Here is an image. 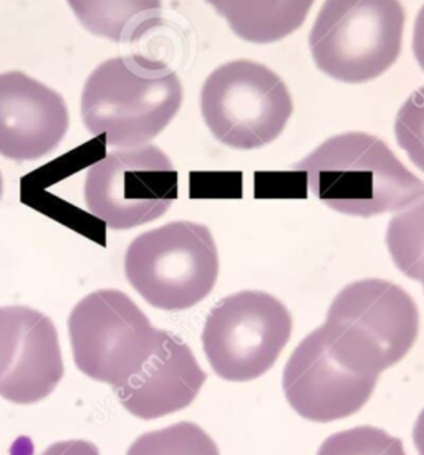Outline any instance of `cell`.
Segmentation results:
<instances>
[{
  "mask_svg": "<svg viewBox=\"0 0 424 455\" xmlns=\"http://www.w3.org/2000/svg\"><path fill=\"white\" fill-rule=\"evenodd\" d=\"M312 194L340 214L373 217L404 211L424 197V182L387 144L364 132L327 140L295 164Z\"/></svg>",
  "mask_w": 424,
  "mask_h": 455,
  "instance_id": "cell-1",
  "label": "cell"
},
{
  "mask_svg": "<svg viewBox=\"0 0 424 455\" xmlns=\"http://www.w3.org/2000/svg\"><path fill=\"white\" fill-rule=\"evenodd\" d=\"M182 103L178 73L163 61L126 55L103 61L86 80L82 118L109 146L138 148L164 132Z\"/></svg>",
  "mask_w": 424,
  "mask_h": 455,
  "instance_id": "cell-2",
  "label": "cell"
},
{
  "mask_svg": "<svg viewBox=\"0 0 424 455\" xmlns=\"http://www.w3.org/2000/svg\"><path fill=\"white\" fill-rule=\"evenodd\" d=\"M320 328L341 363L378 378L416 343L420 312L412 295L396 283L366 278L340 291Z\"/></svg>",
  "mask_w": 424,
  "mask_h": 455,
  "instance_id": "cell-3",
  "label": "cell"
},
{
  "mask_svg": "<svg viewBox=\"0 0 424 455\" xmlns=\"http://www.w3.org/2000/svg\"><path fill=\"white\" fill-rule=\"evenodd\" d=\"M404 22L400 0H325L310 32L314 61L343 84L375 80L398 60Z\"/></svg>",
  "mask_w": 424,
  "mask_h": 455,
  "instance_id": "cell-4",
  "label": "cell"
},
{
  "mask_svg": "<svg viewBox=\"0 0 424 455\" xmlns=\"http://www.w3.org/2000/svg\"><path fill=\"white\" fill-rule=\"evenodd\" d=\"M124 274L149 305L181 312L206 299L216 285L218 247L206 226L171 222L130 243Z\"/></svg>",
  "mask_w": 424,
  "mask_h": 455,
  "instance_id": "cell-5",
  "label": "cell"
},
{
  "mask_svg": "<svg viewBox=\"0 0 424 455\" xmlns=\"http://www.w3.org/2000/svg\"><path fill=\"white\" fill-rule=\"evenodd\" d=\"M68 333L76 368L115 389L141 371L161 338V330L120 290H97L78 301Z\"/></svg>",
  "mask_w": 424,
  "mask_h": 455,
  "instance_id": "cell-6",
  "label": "cell"
},
{
  "mask_svg": "<svg viewBox=\"0 0 424 455\" xmlns=\"http://www.w3.org/2000/svg\"><path fill=\"white\" fill-rule=\"evenodd\" d=\"M201 111L218 141L234 149H257L279 138L293 103L277 73L255 61L234 60L207 76Z\"/></svg>",
  "mask_w": 424,
  "mask_h": 455,
  "instance_id": "cell-7",
  "label": "cell"
},
{
  "mask_svg": "<svg viewBox=\"0 0 424 455\" xmlns=\"http://www.w3.org/2000/svg\"><path fill=\"white\" fill-rule=\"evenodd\" d=\"M291 335V313L279 299L244 290L220 299L209 312L203 347L219 378L244 383L274 366Z\"/></svg>",
  "mask_w": 424,
  "mask_h": 455,
  "instance_id": "cell-8",
  "label": "cell"
},
{
  "mask_svg": "<svg viewBox=\"0 0 424 455\" xmlns=\"http://www.w3.org/2000/svg\"><path fill=\"white\" fill-rule=\"evenodd\" d=\"M178 197V172L159 148L113 151L88 169V211L113 230H128L166 214Z\"/></svg>",
  "mask_w": 424,
  "mask_h": 455,
  "instance_id": "cell-9",
  "label": "cell"
},
{
  "mask_svg": "<svg viewBox=\"0 0 424 455\" xmlns=\"http://www.w3.org/2000/svg\"><path fill=\"white\" fill-rule=\"evenodd\" d=\"M378 378L356 372L337 358L322 328L303 338L284 370L285 397L302 418L332 422L348 418L368 403Z\"/></svg>",
  "mask_w": 424,
  "mask_h": 455,
  "instance_id": "cell-10",
  "label": "cell"
},
{
  "mask_svg": "<svg viewBox=\"0 0 424 455\" xmlns=\"http://www.w3.org/2000/svg\"><path fill=\"white\" fill-rule=\"evenodd\" d=\"M70 126L65 100L22 72L0 73V155L36 161L63 141Z\"/></svg>",
  "mask_w": 424,
  "mask_h": 455,
  "instance_id": "cell-11",
  "label": "cell"
},
{
  "mask_svg": "<svg viewBox=\"0 0 424 455\" xmlns=\"http://www.w3.org/2000/svg\"><path fill=\"white\" fill-rule=\"evenodd\" d=\"M206 383L191 347L161 330L159 345L141 371L116 387L123 408L140 419H158L188 408Z\"/></svg>",
  "mask_w": 424,
  "mask_h": 455,
  "instance_id": "cell-12",
  "label": "cell"
},
{
  "mask_svg": "<svg viewBox=\"0 0 424 455\" xmlns=\"http://www.w3.org/2000/svg\"><path fill=\"white\" fill-rule=\"evenodd\" d=\"M60 341L47 315L22 307V335L11 370L0 378V397L13 404H36L63 378Z\"/></svg>",
  "mask_w": 424,
  "mask_h": 455,
  "instance_id": "cell-13",
  "label": "cell"
},
{
  "mask_svg": "<svg viewBox=\"0 0 424 455\" xmlns=\"http://www.w3.org/2000/svg\"><path fill=\"white\" fill-rule=\"evenodd\" d=\"M230 30L251 44H272L302 27L316 0H206Z\"/></svg>",
  "mask_w": 424,
  "mask_h": 455,
  "instance_id": "cell-14",
  "label": "cell"
},
{
  "mask_svg": "<svg viewBox=\"0 0 424 455\" xmlns=\"http://www.w3.org/2000/svg\"><path fill=\"white\" fill-rule=\"evenodd\" d=\"M88 32L116 44H132L161 20V0H67Z\"/></svg>",
  "mask_w": 424,
  "mask_h": 455,
  "instance_id": "cell-15",
  "label": "cell"
},
{
  "mask_svg": "<svg viewBox=\"0 0 424 455\" xmlns=\"http://www.w3.org/2000/svg\"><path fill=\"white\" fill-rule=\"evenodd\" d=\"M126 455H220L218 445L193 422H178L140 435Z\"/></svg>",
  "mask_w": 424,
  "mask_h": 455,
  "instance_id": "cell-16",
  "label": "cell"
},
{
  "mask_svg": "<svg viewBox=\"0 0 424 455\" xmlns=\"http://www.w3.org/2000/svg\"><path fill=\"white\" fill-rule=\"evenodd\" d=\"M316 455H406L398 437L372 426L337 432L325 439Z\"/></svg>",
  "mask_w": 424,
  "mask_h": 455,
  "instance_id": "cell-17",
  "label": "cell"
},
{
  "mask_svg": "<svg viewBox=\"0 0 424 455\" xmlns=\"http://www.w3.org/2000/svg\"><path fill=\"white\" fill-rule=\"evenodd\" d=\"M395 134L412 164L424 172V86L403 103L395 121Z\"/></svg>",
  "mask_w": 424,
  "mask_h": 455,
  "instance_id": "cell-18",
  "label": "cell"
},
{
  "mask_svg": "<svg viewBox=\"0 0 424 455\" xmlns=\"http://www.w3.org/2000/svg\"><path fill=\"white\" fill-rule=\"evenodd\" d=\"M22 335V307H0V378L11 370Z\"/></svg>",
  "mask_w": 424,
  "mask_h": 455,
  "instance_id": "cell-19",
  "label": "cell"
},
{
  "mask_svg": "<svg viewBox=\"0 0 424 455\" xmlns=\"http://www.w3.org/2000/svg\"><path fill=\"white\" fill-rule=\"evenodd\" d=\"M42 455H100V452L95 443L76 439V441L53 443L49 449H45Z\"/></svg>",
  "mask_w": 424,
  "mask_h": 455,
  "instance_id": "cell-20",
  "label": "cell"
},
{
  "mask_svg": "<svg viewBox=\"0 0 424 455\" xmlns=\"http://www.w3.org/2000/svg\"><path fill=\"white\" fill-rule=\"evenodd\" d=\"M412 52L418 65L424 72V5L418 12L416 22H414V32H412Z\"/></svg>",
  "mask_w": 424,
  "mask_h": 455,
  "instance_id": "cell-21",
  "label": "cell"
},
{
  "mask_svg": "<svg viewBox=\"0 0 424 455\" xmlns=\"http://www.w3.org/2000/svg\"><path fill=\"white\" fill-rule=\"evenodd\" d=\"M412 441L418 449V454L424 455V409L418 416L414 429H412Z\"/></svg>",
  "mask_w": 424,
  "mask_h": 455,
  "instance_id": "cell-22",
  "label": "cell"
},
{
  "mask_svg": "<svg viewBox=\"0 0 424 455\" xmlns=\"http://www.w3.org/2000/svg\"><path fill=\"white\" fill-rule=\"evenodd\" d=\"M414 280H420L423 283L424 287V257L421 259V262L418 265V270H416V278Z\"/></svg>",
  "mask_w": 424,
  "mask_h": 455,
  "instance_id": "cell-23",
  "label": "cell"
},
{
  "mask_svg": "<svg viewBox=\"0 0 424 455\" xmlns=\"http://www.w3.org/2000/svg\"><path fill=\"white\" fill-rule=\"evenodd\" d=\"M2 192H4V180H2V174H0V199H2Z\"/></svg>",
  "mask_w": 424,
  "mask_h": 455,
  "instance_id": "cell-24",
  "label": "cell"
}]
</instances>
